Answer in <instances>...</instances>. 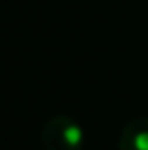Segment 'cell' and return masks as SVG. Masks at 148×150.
<instances>
[{
	"instance_id": "6da1fadb",
	"label": "cell",
	"mask_w": 148,
	"mask_h": 150,
	"mask_svg": "<svg viewBox=\"0 0 148 150\" xmlns=\"http://www.w3.org/2000/svg\"><path fill=\"white\" fill-rule=\"evenodd\" d=\"M40 141L44 150H80L84 144V131L76 120L59 114L44 124Z\"/></svg>"
},
{
	"instance_id": "7a4b0ae2",
	"label": "cell",
	"mask_w": 148,
	"mask_h": 150,
	"mask_svg": "<svg viewBox=\"0 0 148 150\" xmlns=\"http://www.w3.org/2000/svg\"><path fill=\"white\" fill-rule=\"evenodd\" d=\"M120 150H148V118L139 116L123 125L118 139Z\"/></svg>"
}]
</instances>
